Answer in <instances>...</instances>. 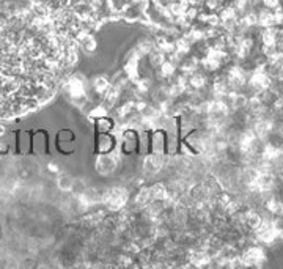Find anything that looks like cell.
I'll list each match as a JSON object with an SVG mask.
<instances>
[{
	"label": "cell",
	"mask_w": 283,
	"mask_h": 269,
	"mask_svg": "<svg viewBox=\"0 0 283 269\" xmlns=\"http://www.w3.org/2000/svg\"><path fill=\"white\" fill-rule=\"evenodd\" d=\"M139 133V148H137V154L140 156H147L151 153V129L148 128H142L137 129Z\"/></svg>",
	"instance_id": "cell-7"
},
{
	"label": "cell",
	"mask_w": 283,
	"mask_h": 269,
	"mask_svg": "<svg viewBox=\"0 0 283 269\" xmlns=\"http://www.w3.org/2000/svg\"><path fill=\"white\" fill-rule=\"evenodd\" d=\"M93 151L94 154H107L117 148V135L114 133L94 134L93 138Z\"/></svg>",
	"instance_id": "cell-4"
},
{
	"label": "cell",
	"mask_w": 283,
	"mask_h": 269,
	"mask_svg": "<svg viewBox=\"0 0 283 269\" xmlns=\"http://www.w3.org/2000/svg\"><path fill=\"white\" fill-rule=\"evenodd\" d=\"M261 3L264 8H268V10H277V8L282 5L280 0H261Z\"/></svg>",
	"instance_id": "cell-11"
},
{
	"label": "cell",
	"mask_w": 283,
	"mask_h": 269,
	"mask_svg": "<svg viewBox=\"0 0 283 269\" xmlns=\"http://www.w3.org/2000/svg\"><path fill=\"white\" fill-rule=\"evenodd\" d=\"M33 154H49L47 129H32V151Z\"/></svg>",
	"instance_id": "cell-5"
},
{
	"label": "cell",
	"mask_w": 283,
	"mask_h": 269,
	"mask_svg": "<svg viewBox=\"0 0 283 269\" xmlns=\"http://www.w3.org/2000/svg\"><path fill=\"white\" fill-rule=\"evenodd\" d=\"M73 181H74V177L71 175V173H68V172H60V173H57V175H55V184H57L60 192L71 194Z\"/></svg>",
	"instance_id": "cell-10"
},
{
	"label": "cell",
	"mask_w": 283,
	"mask_h": 269,
	"mask_svg": "<svg viewBox=\"0 0 283 269\" xmlns=\"http://www.w3.org/2000/svg\"><path fill=\"white\" fill-rule=\"evenodd\" d=\"M121 161H123V154L120 153L118 146H117L112 153L94 156L93 167H94V172H96L99 177L110 178V177H115L118 166L121 164Z\"/></svg>",
	"instance_id": "cell-1"
},
{
	"label": "cell",
	"mask_w": 283,
	"mask_h": 269,
	"mask_svg": "<svg viewBox=\"0 0 283 269\" xmlns=\"http://www.w3.org/2000/svg\"><path fill=\"white\" fill-rule=\"evenodd\" d=\"M151 153L165 154V131L164 129H153L151 131Z\"/></svg>",
	"instance_id": "cell-9"
},
{
	"label": "cell",
	"mask_w": 283,
	"mask_h": 269,
	"mask_svg": "<svg viewBox=\"0 0 283 269\" xmlns=\"http://www.w3.org/2000/svg\"><path fill=\"white\" fill-rule=\"evenodd\" d=\"M91 126H93V131L94 134H106V133H114V128H115V120L106 115V117H101L91 121Z\"/></svg>",
	"instance_id": "cell-8"
},
{
	"label": "cell",
	"mask_w": 283,
	"mask_h": 269,
	"mask_svg": "<svg viewBox=\"0 0 283 269\" xmlns=\"http://www.w3.org/2000/svg\"><path fill=\"white\" fill-rule=\"evenodd\" d=\"M55 150L63 156H73L77 150V135L70 128H60L55 133Z\"/></svg>",
	"instance_id": "cell-3"
},
{
	"label": "cell",
	"mask_w": 283,
	"mask_h": 269,
	"mask_svg": "<svg viewBox=\"0 0 283 269\" xmlns=\"http://www.w3.org/2000/svg\"><path fill=\"white\" fill-rule=\"evenodd\" d=\"M14 151L21 156H25L32 151V129L14 131Z\"/></svg>",
	"instance_id": "cell-6"
},
{
	"label": "cell",
	"mask_w": 283,
	"mask_h": 269,
	"mask_svg": "<svg viewBox=\"0 0 283 269\" xmlns=\"http://www.w3.org/2000/svg\"><path fill=\"white\" fill-rule=\"evenodd\" d=\"M117 146H118L120 153L123 154V158L135 156L137 148H139V133H137V129L126 128L124 131L120 133L117 135Z\"/></svg>",
	"instance_id": "cell-2"
}]
</instances>
